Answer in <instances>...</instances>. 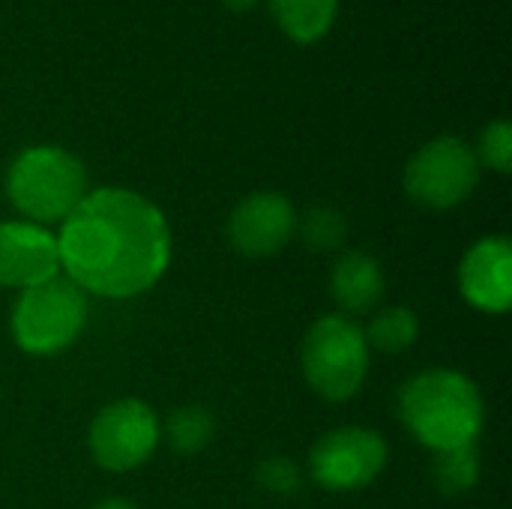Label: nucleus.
<instances>
[{
	"instance_id": "obj_20",
	"label": "nucleus",
	"mask_w": 512,
	"mask_h": 509,
	"mask_svg": "<svg viewBox=\"0 0 512 509\" xmlns=\"http://www.w3.org/2000/svg\"><path fill=\"white\" fill-rule=\"evenodd\" d=\"M93 509H135V504L126 498H105V501L93 504Z\"/></svg>"
},
{
	"instance_id": "obj_5",
	"label": "nucleus",
	"mask_w": 512,
	"mask_h": 509,
	"mask_svg": "<svg viewBox=\"0 0 512 509\" xmlns=\"http://www.w3.org/2000/svg\"><path fill=\"white\" fill-rule=\"evenodd\" d=\"M87 324V294L66 276H54L18 294L12 339L24 354L51 357L66 351Z\"/></svg>"
},
{
	"instance_id": "obj_1",
	"label": "nucleus",
	"mask_w": 512,
	"mask_h": 509,
	"mask_svg": "<svg viewBox=\"0 0 512 509\" xmlns=\"http://www.w3.org/2000/svg\"><path fill=\"white\" fill-rule=\"evenodd\" d=\"M63 276L84 294L126 300L150 291L171 264V228L165 213L141 192L105 186L57 228Z\"/></svg>"
},
{
	"instance_id": "obj_15",
	"label": "nucleus",
	"mask_w": 512,
	"mask_h": 509,
	"mask_svg": "<svg viewBox=\"0 0 512 509\" xmlns=\"http://www.w3.org/2000/svg\"><path fill=\"white\" fill-rule=\"evenodd\" d=\"M363 336H366V345L378 348L381 354H402L417 342L420 321L408 306H390V309H381L369 321Z\"/></svg>"
},
{
	"instance_id": "obj_14",
	"label": "nucleus",
	"mask_w": 512,
	"mask_h": 509,
	"mask_svg": "<svg viewBox=\"0 0 512 509\" xmlns=\"http://www.w3.org/2000/svg\"><path fill=\"white\" fill-rule=\"evenodd\" d=\"M216 435V423H213V414L201 405H186V408H177L165 426H162V438L165 444L180 453V456H195L201 453Z\"/></svg>"
},
{
	"instance_id": "obj_17",
	"label": "nucleus",
	"mask_w": 512,
	"mask_h": 509,
	"mask_svg": "<svg viewBox=\"0 0 512 509\" xmlns=\"http://www.w3.org/2000/svg\"><path fill=\"white\" fill-rule=\"evenodd\" d=\"M300 240L306 243V249L312 252H330L339 249L345 234H348V222L342 213L330 210V207H315L309 210L303 219H297V231Z\"/></svg>"
},
{
	"instance_id": "obj_9",
	"label": "nucleus",
	"mask_w": 512,
	"mask_h": 509,
	"mask_svg": "<svg viewBox=\"0 0 512 509\" xmlns=\"http://www.w3.org/2000/svg\"><path fill=\"white\" fill-rule=\"evenodd\" d=\"M297 231L294 204L282 192H252L228 216V240L246 258L282 252Z\"/></svg>"
},
{
	"instance_id": "obj_4",
	"label": "nucleus",
	"mask_w": 512,
	"mask_h": 509,
	"mask_svg": "<svg viewBox=\"0 0 512 509\" xmlns=\"http://www.w3.org/2000/svg\"><path fill=\"white\" fill-rule=\"evenodd\" d=\"M300 366L318 396L330 402L357 396L369 375V345L363 327L342 312L321 315L303 336Z\"/></svg>"
},
{
	"instance_id": "obj_11",
	"label": "nucleus",
	"mask_w": 512,
	"mask_h": 509,
	"mask_svg": "<svg viewBox=\"0 0 512 509\" xmlns=\"http://www.w3.org/2000/svg\"><path fill=\"white\" fill-rule=\"evenodd\" d=\"M462 297L486 312L504 315L512 306V246L507 237L477 240L459 264Z\"/></svg>"
},
{
	"instance_id": "obj_18",
	"label": "nucleus",
	"mask_w": 512,
	"mask_h": 509,
	"mask_svg": "<svg viewBox=\"0 0 512 509\" xmlns=\"http://www.w3.org/2000/svg\"><path fill=\"white\" fill-rule=\"evenodd\" d=\"M480 165H489L498 174H510L512 168V129L507 120H492L480 132V147H474Z\"/></svg>"
},
{
	"instance_id": "obj_7",
	"label": "nucleus",
	"mask_w": 512,
	"mask_h": 509,
	"mask_svg": "<svg viewBox=\"0 0 512 509\" xmlns=\"http://www.w3.org/2000/svg\"><path fill=\"white\" fill-rule=\"evenodd\" d=\"M162 441V423L156 411L141 399H117L105 405L87 435L90 456L99 468L126 474L141 468Z\"/></svg>"
},
{
	"instance_id": "obj_8",
	"label": "nucleus",
	"mask_w": 512,
	"mask_h": 509,
	"mask_svg": "<svg viewBox=\"0 0 512 509\" xmlns=\"http://www.w3.org/2000/svg\"><path fill=\"white\" fill-rule=\"evenodd\" d=\"M387 441L375 429L342 426L327 432L309 453L312 480L330 492H360L387 468Z\"/></svg>"
},
{
	"instance_id": "obj_13",
	"label": "nucleus",
	"mask_w": 512,
	"mask_h": 509,
	"mask_svg": "<svg viewBox=\"0 0 512 509\" xmlns=\"http://www.w3.org/2000/svg\"><path fill=\"white\" fill-rule=\"evenodd\" d=\"M279 27L300 45L318 42L330 33L339 0H270Z\"/></svg>"
},
{
	"instance_id": "obj_19",
	"label": "nucleus",
	"mask_w": 512,
	"mask_h": 509,
	"mask_svg": "<svg viewBox=\"0 0 512 509\" xmlns=\"http://www.w3.org/2000/svg\"><path fill=\"white\" fill-rule=\"evenodd\" d=\"M258 486L273 492V495H291L300 489V471L291 459L285 456H270L258 465Z\"/></svg>"
},
{
	"instance_id": "obj_2",
	"label": "nucleus",
	"mask_w": 512,
	"mask_h": 509,
	"mask_svg": "<svg viewBox=\"0 0 512 509\" xmlns=\"http://www.w3.org/2000/svg\"><path fill=\"white\" fill-rule=\"evenodd\" d=\"M399 417L405 429L432 453L474 447L486 408L477 384L456 369H426L399 390Z\"/></svg>"
},
{
	"instance_id": "obj_10",
	"label": "nucleus",
	"mask_w": 512,
	"mask_h": 509,
	"mask_svg": "<svg viewBox=\"0 0 512 509\" xmlns=\"http://www.w3.org/2000/svg\"><path fill=\"white\" fill-rule=\"evenodd\" d=\"M54 276H60L57 234L27 219L0 222V285L27 291Z\"/></svg>"
},
{
	"instance_id": "obj_12",
	"label": "nucleus",
	"mask_w": 512,
	"mask_h": 509,
	"mask_svg": "<svg viewBox=\"0 0 512 509\" xmlns=\"http://www.w3.org/2000/svg\"><path fill=\"white\" fill-rule=\"evenodd\" d=\"M384 270L366 252H345L330 270V294L342 315H366L384 297Z\"/></svg>"
},
{
	"instance_id": "obj_3",
	"label": "nucleus",
	"mask_w": 512,
	"mask_h": 509,
	"mask_svg": "<svg viewBox=\"0 0 512 509\" xmlns=\"http://www.w3.org/2000/svg\"><path fill=\"white\" fill-rule=\"evenodd\" d=\"M87 171L81 159L54 144L21 150L6 171V198L36 225H60L87 195Z\"/></svg>"
},
{
	"instance_id": "obj_21",
	"label": "nucleus",
	"mask_w": 512,
	"mask_h": 509,
	"mask_svg": "<svg viewBox=\"0 0 512 509\" xmlns=\"http://www.w3.org/2000/svg\"><path fill=\"white\" fill-rule=\"evenodd\" d=\"M228 9H234V12H243V9H249V6H255L258 0H222Z\"/></svg>"
},
{
	"instance_id": "obj_6",
	"label": "nucleus",
	"mask_w": 512,
	"mask_h": 509,
	"mask_svg": "<svg viewBox=\"0 0 512 509\" xmlns=\"http://www.w3.org/2000/svg\"><path fill=\"white\" fill-rule=\"evenodd\" d=\"M480 183V159L474 147L456 135L423 144L405 165V192L429 210H450L471 198Z\"/></svg>"
},
{
	"instance_id": "obj_16",
	"label": "nucleus",
	"mask_w": 512,
	"mask_h": 509,
	"mask_svg": "<svg viewBox=\"0 0 512 509\" xmlns=\"http://www.w3.org/2000/svg\"><path fill=\"white\" fill-rule=\"evenodd\" d=\"M435 483L447 495H462L477 486L480 480V459H477V444L474 447H459L447 453H435Z\"/></svg>"
}]
</instances>
